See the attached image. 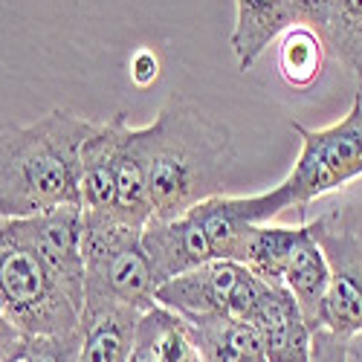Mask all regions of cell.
<instances>
[{
  "label": "cell",
  "mask_w": 362,
  "mask_h": 362,
  "mask_svg": "<svg viewBox=\"0 0 362 362\" xmlns=\"http://www.w3.org/2000/svg\"><path fill=\"white\" fill-rule=\"evenodd\" d=\"M136 139L154 218H177L221 194L238 157L229 125L183 93H171L154 122L136 128Z\"/></svg>",
  "instance_id": "cell-1"
},
{
  "label": "cell",
  "mask_w": 362,
  "mask_h": 362,
  "mask_svg": "<svg viewBox=\"0 0 362 362\" xmlns=\"http://www.w3.org/2000/svg\"><path fill=\"white\" fill-rule=\"evenodd\" d=\"M99 122L52 107L33 125H0V221L81 206L78 151Z\"/></svg>",
  "instance_id": "cell-2"
},
{
  "label": "cell",
  "mask_w": 362,
  "mask_h": 362,
  "mask_svg": "<svg viewBox=\"0 0 362 362\" xmlns=\"http://www.w3.org/2000/svg\"><path fill=\"white\" fill-rule=\"evenodd\" d=\"M84 301H122L139 310L157 305V276L142 247V229L110 215L81 212Z\"/></svg>",
  "instance_id": "cell-3"
},
{
  "label": "cell",
  "mask_w": 362,
  "mask_h": 362,
  "mask_svg": "<svg viewBox=\"0 0 362 362\" xmlns=\"http://www.w3.org/2000/svg\"><path fill=\"white\" fill-rule=\"evenodd\" d=\"M0 310L29 337H62L78 330L81 310L55 284L44 261L0 221Z\"/></svg>",
  "instance_id": "cell-4"
},
{
  "label": "cell",
  "mask_w": 362,
  "mask_h": 362,
  "mask_svg": "<svg viewBox=\"0 0 362 362\" xmlns=\"http://www.w3.org/2000/svg\"><path fill=\"white\" fill-rule=\"evenodd\" d=\"M290 131L301 139L298 160L281 183L293 209L305 212L313 200L362 177V90L337 125L305 128L301 122H290Z\"/></svg>",
  "instance_id": "cell-5"
},
{
  "label": "cell",
  "mask_w": 362,
  "mask_h": 362,
  "mask_svg": "<svg viewBox=\"0 0 362 362\" xmlns=\"http://www.w3.org/2000/svg\"><path fill=\"white\" fill-rule=\"evenodd\" d=\"M308 223L330 267L322 327L351 339L362 334V209H330Z\"/></svg>",
  "instance_id": "cell-6"
},
{
  "label": "cell",
  "mask_w": 362,
  "mask_h": 362,
  "mask_svg": "<svg viewBox=\"0 0 362 362\" xmlns=\"http://www.w3.org/2000/svg\"><path fill=\"white\" fill-rule=\"evenodd\" d=\"M264 287L267 281H261L247 264L221 258L163 281L157 287V305L183 319L235 316L250 322Z\"/></svg>",
  "instance_id": "cell-7"
},
{
  "label": "cell",
  "mask_w": 362,
  "mask_h": 362,
  "mask_svg": "<svg viewBox=\"0 0 362 362\" xmlns=\"http://www.w3.org/2000/svg\"><path fill=\"white\" fill-rule=\"evenodd\" d=\"M12 232L33 250L55 284L73 305H84V252H81V206H55L29 218H6Z\"/></svg>",
  "instance_id": "cell-8"
},
{
  "label": "cell",
  "mask_w": 362,
  "mask_h": 362,
  "mask_svg": "<svg viewBox=\"0 0 362 362\" xmlns=\"http://www.w3.org/2000/svg\"><path fill=\"white\" fill-rule=\"evenodd\" d=\"M128 116L119 110L107 122H99L78 151V194L81 212L90 215H110L116 197V174L119 157L128 134Z\"/></svg>",
  "instance_id": "cell-9"
},
{
  "label": "cell",
  "mask_w": 362,
  "mask_h": 362,
  "mask_svg": "<svg viewBox=\"0 0 362 362\" xmlns=\"http://www.w3.org/2000/svg\"><path fill=\"white\" fill-rule=\"evenodd\" d=\"M250 325H255V330L261 334L269 362H310L313 330L284 284L264 287L250 316Z\"/></svg>",
  "instance_id": "cell-10"
},
{
  "label": "cell",
  "mask_w": 362,
  "mask_h": 362,
  "mask_svg": "<svg viewBox=\"0 0 362 362\" xmlns=\"http://www.w3.org/2000/svg\"><path fill=\"white\" fill-rule=\"evenodd\" d=\"M142 313L122 301H84L78 362H131Z\"/></svg>",
  "instance_id": "cell-11"
},
{
  "label": "cell",
  "mask_w": 362,
  "mask_h": 362,
  "mask_svg": "<svg viewBox=\"0 0 362 362\" xmlns=\"http://www.w3.org/2000/svg\"><path fill=\"white\" fill-rule=\"evenodd\" d=\"M296 26L290 0H235V26L229 47L240 70H250L264 49Z\"/></svg>",
  "instance_id": "cell-12"
},
{
  "label": "cell",
  "mask_w": 362,
  "mask_h": 362,
  "mask_svg": "<svg viewBox=\"0 0 362 362\" xmlns=\"http://www.w3.org/2000/svg\"><path fill=\"white\" fill-rule=\"evenodd\" d=\"M183 322L203 362H269L261 334L247 319L200 316V319H183Z\"/></svg>",
  "instance_id": "cell-13"
},
{
  "label": "cell",
  "mask_w": 362,
  "mask_h": 362,
  "mask_svg": "<svg viewBox=\"0 0 362 362\" xmlns=\"http://www.w3.org/2000/svg\"><path fill=\"white\" fill-rule=\"evenodd\" d=\"M284 287L296 298V305L301 316H305V322L310 325V330L322 327V305L330 287V267L310 232V223H308V235L298 240V247L290 258V267L284 273Z\"/></svg>",
  "instance_id": "cell-14"
},
{
  "label": "cell",
  "mask_w": 362,
  "mask_h": 362,
  "mask_svg": "<svg viewBox=\"0 0 362 362\" xmlns=\"http://www.w3.org/2000/svg\"><path fill=\"white\" fill-rule=\"evenodd\" d=\"M110 218L122 221L128 226H139V229L154 218V206H151V192H148V171H145V157L136 139V128H128L125 134Z\"/></svg>",
  "instance_id": "cell-15"
},
{
  "label": "cell",
  "mask_w": 362,
  "mask_h": 362,
  "mask_svg": "<svg viewBox=\"0 0 362 362\" xmlns=\"http://www.w3.org/2000/svg\"><path fill=\"white\" fill-rule=\"evenodd\" d=\"M305 235H308V223H301V226L258 223L247 238L240 264H247L261 281L281 287L284 284V273L290 267V258H293L298 240Z\"/></svg>",
  "instance_id": "cell-16"
},
{
  "label": "cell",
  "mask_w": 362,
  "mask_h": 362,
  "mask_svg": "<svg viewBox=\"0 0 362 362\" xmlns=\"http://www.w3.org/2000/svg\"><path fill=\"white\" fill-rule=\"evenodd\" d=\"M327 47L310 26L296 23L279 47V73L290 87H310L322 76Z\"/></svg>",
  "instance_id": "cell-17"
},
{
  "label": "cell",
  "mask_w": 362,
  "mask_h": 362,
  "mask_svg": "<svg viewBox=\"0 0 362 362\" xmlns=\"http://www.w3.org/2000/svg\"><path fill=\"white\" fill-rule=\"evenodd\" d=\"M322 41L362 90V0H334Z\"/></svg>",
  "instance_id": "cell-18"
},
{
  "label": "cell",
  "mask_w": 362,
  "mask_h": 362,
  "mask_svg": "<svg viewBox=\"0 0 362 362\" xmlns=\"http://www.w3.org/2000/svg\"><path fill=\"white\" fill-rule=\"evenodd\" d=\"M81 330L62 337H29L26 351L18 362H78Z\"/></svg>",
  "instance_id": "cell-19"
},
{
  "label": "cell",
  "mask_w": 362,
  "mask_h": 362,
  "mask_svg": "<svg viewBox=\"0 0 362 362\" xmlns=\"http://www.w3.org/2000/svg\"><path fill=\"white\" fill-rule=\"evenodd\" d=\"M348 337H339L327 327H316L310 339V362H348Z\"/></svg>",
  "instance_id": "cell-20"
},
{
  "label": "cell",
  "mask_w": 362,
  "mask_h": 362,
  "mask_svg": "<svg viewBox=\"0 0 362 362\" xmlns=\"http://www.w3.org/2000/svg\"><path fill=\"white\" fill-rule=\"evenodd\" d=\"M290 4H293L296 23L310 26L313 33H319V38H322L327 23H330V9H334V0H290Z\"/></svg>",
  "instance_id": "cell-21"
},
{
  "label": "cell",
  "mask_w": 362,
  "mask_h": 362,
  "mask_svg": "<svg viewBox=\"0 0 362 362\" xmlns=\"http://www.w3.org/2000/svg\"><path fill=\"white\" fill-rule=\"evenodd\" d=\"M29 334L21 330L4 310H0V362H18L26 351Z\"/></svg>",
  "instance_id": "cell-22"
},
{
  "label": "cell",
  "mask_w": 362,
  "mask_h": 362,
  "mask_svg": "<svg viewBox=\"0 0 362 362\" xmlns=\"http://www.w3.org/2000/svg\"><path fill=\"white\" fill-rule=\"evenodd\" d=\"M157 76H160V62H157V55L151 52V49H139V52L131 58V78H134V84L148 87Z\"/></svg>",
  "instance_id": "cell-23"
},
{
  "label": "cell",
  "mask_w": 362,
  "mask_h": 362,
  "mask_svg": "<svg viewBox=\"0 0 362 362\" xmlns=\"http://www.w3.org/2000/svg\"><path fill=\"white\" fill-rule=\"evenodd\" d=\"M131 362H160L157 354H154V345H151V339H148V334H145L142 327L136 330V342H134Z\"/></svg>",
  "instance_id": "cell-24"
}]
</instances>
